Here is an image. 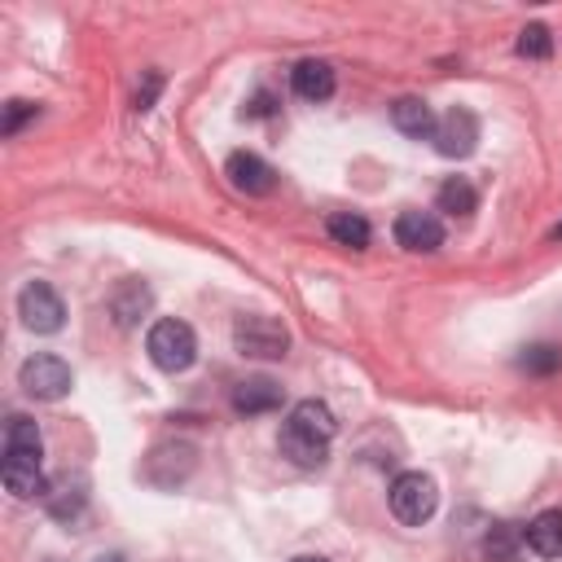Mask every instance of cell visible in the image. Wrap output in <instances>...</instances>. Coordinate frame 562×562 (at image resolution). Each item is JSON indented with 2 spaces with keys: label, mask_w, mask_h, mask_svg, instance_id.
Returning a JSON list of instances; mask_svg holds the SVG:
<instances>
[{
  "label": "cell",
  "mask_w": 562,
  "mask_h": 562,
  "mask_svg": "<svg viewBox=\"0 0 562 562\" xmlns=\"http://www.w3.org/2000/svg\"><path fill=\"white\" fill-rule=\"evenodd\" d=\"M40 461H44V439H40V426L22 413L9 417L4 426V461H0V479L4 487L18 496V501H31V496H44V474H40Z\"/></svg>",
  "instance_id": "6da1fadb"
},
{
  "label": "cell",
  "mask_w": 562,
  "mask_h": 562,
  "mask_svg": "<svg viewBox=\"0 0 562 562\" xmlns=\"http://www.w3.org/2000/svg\"><path fill=\"white\" fill-rule=\"evenodd\" d=\"M145 351H149V360H154L162 373H184V369L198 360V334H193L184 321L162 316V321L149 325Z\"/></svg>",
  "instance_id": "7a4b0ae2"
},
{
  "label": "cell",
  "mask_w": 562,
  "mask_h": 562,
  "mask_svg": "<svg viewBox=\"0 0 562 562\" xmlns=\"http://www.w3.org/2000/svg\"><path fill=\"white\" fill-rule=\"evenodd\" d=\"M386 501H391V514L404 527H422L435 514V505H439V483L426 470H404V474H395Z\"/></svg>",
  "instance_id": "3957f363"
},
{
  "label": "cell",
  "mask_w": 562,
  "mask_h": 562,
  "mask_svg": "<svg viewBox=\"0 0 562 562\" xmlns=\"http://www.w3.org/2000/svg\"><path fill=\"white\" fill-rule=\"evenodd\" d=\"M233 342L241 356H255V360H281L290 351V329L277 321V316H241L233 325Z\"/></svg>",
  "instance_id": "277c9868"
},
{
  "label": "cell",
  "mask_w": 562,
  "mask_h": 562,
  "mask_svg": "<svg viewBox=\"0 0 562 562\" xmlns=\"http://www.w3.org/2000/svg\"><path fill=\"white\" fill-rule=\"evenodd\" d=\"M18 382H22V391H26V395H35V400H61V395L75 386V373H70V364H66L61 356L40 351V356L22 360Z\"/></svg>",
  "instance_id": "5b68a950"
},
{
  "label": "cell",
  "mask_w": 562,
  "mask_h": 562,
  "mask_svg": "<svg viewBox=\"0 0 562 562\" xmlns=\"http://www.w3.org/2000/svg\"><path fill=\"white\" fill-rule=\"evenodd\" d=\"M18 316L35 334H57L66 325V303L48 281H26L18 294Z\"/></svg>",
  "instance_id": "8992f818"
},
{
  "label": "cell",
  "mask_w": 562,
  "mask_h": 562,
  "mask_svg": "<svg viewBox=\"0 0 562 562\" xmlns=\"http://www.w3.org/2000/svg\"><path fill=\"white\" fill-rule=\"evenodd\" d=\"M193 465H198L193 443H158V448L140 461V479H145L149 487L171 492V487H180V483L193 474Z\"/></svg>",
  "instance_id": "52a82bcc"
},
{
  "label": "cell",
  "mask_w": 562,
  "mask_h": 562,
  "mask_svg": "<svg viewBox=\"0 0 562 562\" xmlns=\"http://www.w3.org/2000/svg\"><path fill=\"white\" fill-rule=\"evenodd\" d=\"M435 149L443 154V158H465V154H474V145H479V119H474V110H465V105H452L443 119H439V127H435Z\"/></svg>",
  "instance_id": "ba28073f"
},
{
  "label": "cell",
  "mask_w": 562,
  "mask_h": 562,
  "mask_svg": "<svg viewBox=\"0 0 562 562\" xmlns=\"http://www.w3.org/2000/svg\"><path fill=\"white\" fill-rule=\"evenodd\" d=\"M395 241L413 255H430L443 246V220L435 211H400L395 215Z\"/></svg>",
  "instance_id": "9c48e42d"
},
{
  "label": "cell",
  "mask_w": 562,
  "mask_h": 562,
  "mask_svg": "<svg viewBox=\"0 0 562 562\" xmlns=\"http://www.w3.org/2000/svg\"><path fill=\"white\" fill-rule=\"evenodd\" d=\"M224 176H228V184H233L237 193H246V198H263V193H272V189H277V171H272L259 154H246V149L228 154Z\"/></svg>",
  "instance_id": "30bf717a"
},
{
  "label": "cell",
  "mask_w": 562,
  "mask_h": 562,
  "mask_svg": "<svg viewBox=\"0 0 562 562\" xmlns=\"http://www.w3.org/2000/svg\"><path fill=\"white\" fill-rule=\"evenodd\" d=\"M290 83H294V92L303 97V101H329L334 97V88H338V75H334V66L325 61V57H303L294 70H290Z\"/></svg>",
  "instance_id": "8fae6325"
},
{
  "label": "cell",
  "mask_w": 562,
  "mask_h": 562,
  "mask_svg": "<svg viewBox=\"0 0 562 562\" xmlns=\"http://www.w3.org/2000/svg\"><path fill=\"white\" fill-rule=\"evenodd\" d=\"M522 544L536 558H562V509H540L527 527H522Z\"/></svg>",
  "instance_id": "7c38bea8"
},
{
  "label": "cell",
  "mask_w": 562,
  "mask_h": 562,
  "mask_svg": "<svg viewBox=\"0 0 562 562\" xmlns=\"http://www.w3.org/2000/svg\"><path fill=\"white\" fill-rule=\"evenodd\" d=\"M149 307H154V294H149V285L136 281V277H127V281L110 294V316H114V325H123V329H132Z\"/></svg>",
  "instance_id": "4fadbf2b"
},
{
  "label": "cell",
  "mask_w": 562,
  "mask_h": 562,
  "mask_svg": "<svg viewBox=\"0 0 562 562\" xmlns=\"http://www.w3.org/2000/svg\"><path fill=\"white\" fill-rule=\"evenodd\" d=\"M233 408L241 417H255V413H272L281 408V386L272 378H246L233 386Z\"/></svg>",
  "instance_id": "5bb4252c"
},
{
  "label": "cell",
  "mask_w": 562,
  "mask_h": 562,
  "mask_svg": "<svg viewBox=\"0 0 562 562\" xmlns=\"http://www.w3.org/2000/svg\"><path fill=\"white\" fill-rule=\"evenodd\" d=\"M391 123H395L404 136H413V140H426V136H435V127H439L435 110H430L422 97H400V101L391 105Z\"/></svg>",
  "instance_id": "9a60e30c"
},
{
  "label": "cell",
  "mask_w": 562,
  "mask_h": 562,
  "mask_svg": "<svg viewBox=\"0 0 562 562\" xmlns=\"http://www.w3.org/2000/svg\"><path fill=\"white\" fill-rule=\"evenodd\" d=\"M285 426H294V430H303V435H312V439H321V443H329V439L338 435V422H334L329 404H321V400H299V404L290 408Z\"/></svg>",
  "instance_id": "2e32d148"
},
{
  "label": "cell",
  "mask_w": 562,
  "mask_h": 562,
  "mask_svg": "<svg viewBox=\"0 0 562 562\" xmlns=\"http://www.w3.org/2000/svg\"><path fill=\"white\" fill-rule=\"evenodd\" d=\"M277 443H281V457L294 461V465H303V470H316L329 457V443H321V439H312V435H303L294 426H281V439Z\"/></svg>",
  "instance_id": "e0dca14e"
},
{
  "label": "cell",
  "mask_w": 562,
  "mask_h": 562,
  "mask_svg": "<svg viewBox=\"0 0 562 562\" xmlns=\"http://www.w3.org/2000/svg\"><path fill=\"white\" fill-rule=\"evenodd\" d=\"M483 558L487 562H518L522 558V531L514 522H492V531L483 536Z\"/></svg>",
  "instance_id": "ac0fdd59"
},
{
  "label": "cell",
  "mask_w": 562,
  "mask_h": 562,
  "mask_svg": "<svg viewBox=\"0 0 562 562\" xmlns=\"http://www.w3.org/2000/svg\"><path fill=\"white\" fill-rule=\"evenodd\" d=\"M435 206L439 211H448V215H474V206H479V193H474V184L470 180H461V176H448L443 184H439V193H435Z\"/></svg>",
  "instance_id": "d6986e66"
},
{
  "label": "cell",
  "mask_w": 562,
  "mask_h": 562,
  "mask_svg": "<svg viewBox=\"0 0 562 562\" xmlns=\"http://www.w3.org/2000/svg\"><path fill=\"white\" fill-rule=\"evenodd\" d=\"M325 228H329V237L338 241V246H351V250H364L369 246V220L364 215H351V211H334L329 220H325Z\"/></svg>",
  "instance_id": "ffe728a7"
},
{
  "label": "cell",
  "mask_w": 562,
  "mask_h": 562,
  "mask_svg": "<svg viewBox=\"0 0 562 562\" xmlns=\"http://www.w3.org/2000/svg\"><path fill=\"white\" fill-rule=\"evenodd\" d=\"M44 505H48V514L53 518H75L79 509H83V483H70V479H57L48 492H44Z\"/></svg>",
  "instance_id": "44dd1931"
},
{
  "label": "cell",
  "mask_w": 562,
  "mask_h": 562,
  "mask_svg": "<svg viewBox=\"0 0 562 562\" xmlns=\"http://www.w3.org/2000/svg\"><path fill=\"white\" fill-rule=\"evenodd\" d=\"M558 364H562V351L549 347V342H536V347H527V351L518 356V369H522V373H540V378L553 373Z\"/></svg>",
  "instance_id": "7402d4cb"
},
{
  "label": "cell",
  "mask_w": 562,
  "mask_h": 562,
  "mask_svg": "<svg viewBox=\"0 0 562 562\" xmlns=\"http://www.w3.org/2000/svg\"><path fill=\"white\" fill-rule=\"evenodd\" d=\"M518 53H522V57L544 61V57L553 53V35H549V26H540V22L522 26V31H518Z\"/></svg>",
  "instance_id": "603a6c76"
},
{
  "label": "cell",
  "mask_w": 562,
  "mask_h": 562,
  "mask_svg": "<svg viewBox=\"0 0 562 562\" xmlns=\"http://www.w3.org/2000/svg\"><path fill=\"white\" fill-rule=\"evenodd\" d=\"M40 114V105H31V101H9L4 105V123H0V132L4 136H18V127L26 123V119H35Z\"/></svg>",
  "instance_id": "cb8c5ba5"
},
{
  "label": "cell",
  "mask_w": 562,
  "mask_h": 562,
  "mask_svg": "<svg viewBox=\"0 0 562 562\" xmlns=\"http://www.w3.org/2000/svg\"><path fill=\"white\" fill-rule=\"evenodd\" d=\"M158 92H162V75H158V70H145V83L136 88V97H132V105H136V110L145 114V110H149V105L158 101Z\"/></svg>",
  "instance_id": "d4e9b609"
},
{
  "label": "cell",
  "mask_w": 562,
  "mask_h": 562,
  "mask_svg": "<svg viewBox=\"0 0 562 562\" xmlns=\"http://www.w3.org/2000/svg\"><path fill=\"white\" fill-rule=\"evenodd\" d=\"M272 110H277L272 92H255V97H250V105H246V114H250V119H263V114H272Z\"/></svg>",
  "instance_id": "484cf974"
},
{
  "label": "cell",
  "mask_w": 562,
  "mask_h": 562,
  "mask_svg": "<svg viewBox=\"0 0 562 562\" xmlns=\"http://www.w3.org/2000/svg\"><path fill=\"white\" fill-rule=\"evenodd\" d=\"M290 562H329V558H321V553H299V558H290Z\"/></svg>",
  "instance_id": "4316f807"
},
{
  "label": "cell",
  "mask_w": 562,
  "mask_h": 562,
  "mask_svg": "<svg viewBox=\"0 0 562 562\" xmlns=\"http://www.w3.org/2000/svg\"><path fill=\"white\" fill-rule=\"evenodd\" d=\"M92 562H123V558H119V553H97Z\"/></svg>",
  "instance_id": "83f0119b"
},
{
  "label": "cell",
  "mask_w": 562,
  "mask_h": 562,
  "mask_svg": "<svg viewBox=\"0 0 562 562\" xmlns=\"http://www.w3.org/2000/svg\"><path fill=\"white\" fill-rule=\"evenodd\" d=\"M549 237H553V241H562V220L553 224V233H549Z\"/></svg>",
  "instance_id": "f1b7e54d"
}]
</instances>
